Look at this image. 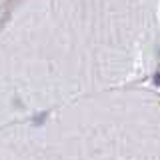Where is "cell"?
<instances>
[{
    "mask_svg": "<svg viewBox=\"0 0 160 160\" xmlns=\"http://www.w3.org/2000/svg\"><path fill=\"white\" fill-rule=\"evenodd\" d=\"M154 84H158V86H160V72L154 74Z\"/></svg>",
    "mask_w": 160,
    "mask_h": 160,
    "instance_id": "obj_1",
    "label": "cell"
}]
</instances>
